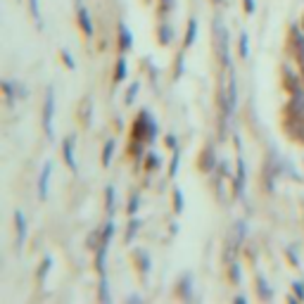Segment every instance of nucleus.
Here are the masks:
<instances>
[{"label": "nucleus", "mask_w": 304, "mask_h": 304, "mask_svg": "<svg viewBox=\"0 0 304 304\" xmlns=\"http://www.w3.org/2000/svg\"><path fill=\"white\" fill-rule=\"evenodd\" d=\"M214 50L219 55L221 64L231 67V55H228V29L221 24V19L214 22Z\"/></svg>", "instance_id": "nucleus-1"}, {"label": "nucleus", "mask_w": 304, "mask_h": 304, "mask_svg": "<svg viewBox=\"0 0 304 304\" xmlns=\"http://www.w3.org/2000/svg\"><path fill=\"white\" fill-rule=\"evenodd\" d=\"M53 116H55V88H53V86H48V93H45V105H43V128H45V133H48L50 140L55 138Z\"/></svg>", "instance_id": "nucleus-2"}, {"label": "nucleus", "mask_w": 304, "mask_h": 304, "mask_svg": "<svg viewBox=\"0 0 304 304\" xmlns=\"http://www.w3.org/2000/svg\"><path fill=\"white\" fill-rule=\"evenodd\" d=\"M150 121H152V116L150 112H140L138 114V119L133 121V126H131V138L133 140H143V143H147V133H150Z\"/></svg>", "instance_id": "nucleus-3"}, {"label": "nucleus", "mask_w": 304, "mask_h": 304, "mask_svg": "<svg viewBox=\"0 0 304 304\" xmlns=\"http://www.w3.org/2000/svg\"><path fill=\"white\" fill-rule=\"evenodd\" d=\"M238 107V81H235V74H228V90H226V98H224V112L226 116L233 114Z\"/></svg>", "instance_id": "nucleus-4"}, {"label": "nucleus", "mask_w": 304, "mask_h": 304, "mask_svg": "<svg viewBox=\"0 0 304 304\" xmlns=\"http://www.w3.org/2000/svg\"><path fill=\"white\" fill-rule=\"evenodd\" d=\"M285 131L295 138L297 143H304V116H287Z\"/></svg>", "instance_id": "nucleus-5"}, {"label": "nucleus", "mask_w": 304, "mask_h": 304, "mask_svg": "<svg viewBox=\"0 0 304 304\" xmlns=\"http://www.w3.org/2000/svg\"><path fill=\"white\" fill-rule=\"evenodd\" d=\"M15 228H17V252L24 247V242H27V216L22 209L15 212Z\"/></svg>", "instance_id": "nucleus-6"}, {"label": "nucleus", "mask_w": 304, "mask_h": 304, "mask_svg": "<svg viewBox=\"0 0 304 304\" xmlns=\"http://www.w3.org/2000/svg\"><path fill=\"white\" fill-rule=\"evenodd\" d=\"M50 174H53V162H45L41 176H38V197L45 200L48 197V186H50Z\"/></svg>", "instance_id": "nucleus-7"}, {"label": "nucleus", "mask_w": 304, "mask_h": 304, "mask_svg": "<svg viewBox=\"0 0 304 304\" xmlns=\"http://www.w3.org/2000/svg\"><path fill=\"white\" fill-rule=\"evenodd\" d=\"M74 140H76V135H69V138H64L62 143V157L67 162V167L72 171H79V164H76V157H74Z\"/></svg>", "instance_id": "nucleus-8"}, {"label": "nucleus", "mask_w": 304, "mask_h": 304, "mask_svg": "<svg viewBox=\"0 0 304 304\" xmlns=\"http://www.w3.org/2000/svg\"><path fill=\"white\" fill-rule=\"evenodd\" d=\"M214 167H216V152L212 145H207L202 150V155H200V169L205 174H209V171H214Z\"/></svg>", "instance_id": "nucleus-9"}, {"label": "nucleus", "mask_w": 304, "mask_h": 304, "mask_svg": "<svg viewBox=\"0 0 304 304\" xmlns=\"http://www.w3.org/2000/svg\"><path fill=\"white\" fill-rule=\"evenodd\" d=\"M245 179H247V171H245V160L238 155V169H235V195L242 197L245 190Z\"/></svg>", "instance_id": "nucleus-10"}, {"label": "nucleus", "mask_w": 304, "mask_h": 304, "mask_svg": "<svg viewBox=\"0 0 304 304\" xmlns=\"http://www.w3.org/2000/svg\"><path fill=\"white\" fill-rule=\"evenodd\" d=\"M292 53L299 62H304V34L297 27H292Z\"/></svg>", "instance_id": "nucleus-11"}, {"label": "nucleus", "mask_w": 304, "mask_h": 304, "mask_svg": "<svg viewBox=\"0 0 304 304\" xmlns=\"http://www.w3.org/2000/svg\"><path fill=\"white\" fill-rule=\"evenodd\" d=\"M287 116H304V95L302 93H297L292 95V100L287 102Z\"/></svg>", "instance_id": "nucleus-12"}, {"label": "nucleus", "mask_w": 304, "mask_h": 304, "mask_svg": "<svg viewBox=\"0 0 304 304\" xmlns=\"http://www.w3.org/2000/svg\"><path fill=\"white\" fill-rule=\"evenodd\" d=\"M76 17H79V27L83 29V34L86 36H93V22H90V12L83 5H79V12H76Z\"/></svg>", "instance_id": "nucleus-13"}, {"label": "nucleus", "mask_w": 304, "mask_h": 304, "mask_svg": "<svg viewBox=\"0 0 304 304\" xmlns=\"http://www.w3.org/2000/svg\"><path fill=\"white\" fill-rule=\"evenodd\" d=\"M179 297L181 299H193V273H186L179 280Z\"/></svg>", "instance_id": "nucleus-14"}, {"label": "nucleus", "mask_w": 304, "mask_h": 304, "mask_svg": "<svg viewBox=\"0 0 304 304\" xmlns=\"http://www.w3.org/2000/svg\"><path fill=\"white\" fill-rule=\"evenodd\" d=\"M107 245L109 242H102L98 250H95V268H98L100 276H105V259H107Z\"/></svg>", "instance_id": "nucleus-15"}, {"label": "nucleus", "mask_w": 304, "mask_h": 304, "mask_svg": "<svg viewBox=\"0 0 304 304\" xmlns=\"http://www.w3.org/2000/svg\"><path fill=\"white\" fill-rule=\"evenodd\" d=\"M131 45H133V36H131V31H128L124 24H119V48H121V53L131 50Z\"/></svg>", "instance_id": "nucleus-16"}, {"label": "nucleus", "mask_w": 304, "mask_h": 304, "mask_svg": "<svg viewBox=\"0 0 304 304\" xmlns=\"http://www.w3.org/2000/svg\"><path fill=\"white\" fill-rule=\"evenodd\" d=\"M195 36H197V19H190L188 29H186V41H183V48H190V45L195 43Z\"/></svg>", "instance_id": "nucleus-17"}, {"label": "nucleus", "mask_w": 304, "mask_h": 304, "mask_svg": "<svg viewBox=\"0 0 304 304\" xmlns=\"http://www.w3.org/2000/svg\"><path fill=\"white\" fill-rule=\"evenodd\" d=\"M100 245H102V233L98 231V228H95V231H90L88 233V238H86V247H88V250H98Z\"/></svg>", "instance_id": "nucleus-18"}, {"label": "nucleus", "mask_w": 304, "mask_h": 304, "mask_svg": "<svg viewBox=\"0 0 304 304\" xmlns=\"http://www.w3.org/2000/svg\"><path fill=\"white\" fill-rule=\"evenodd\" d=\"M98 299L102 304H109V283H107V276H100V292H98Z\"/></svg>", "instance_id": "nucleus-19"}, {"label": "nucleus", "mask_w": 304, "mask_h": 304, "mask_svg": "<svg viewBox=\"0 0 304 304\" xmlns=\"http://www.w3.org/2000/svg\"><path fill=\"white\" fill-rule=\"evenodd\" d=\"M157 36H160V43L162 45H169L171 38H174V29H171L169 24H162V27L157 29Z\"/></svg>", "instance_id": "nucleus-20"}, {"label": "nucleus", "mask_w": 304, "mask_h": 304, "mask_svg": "<svg viewBox=\"0 0 304 304\" xmlns=\"http://www.w3.org/2000/svg\"><path fill=\"white\" fill-rule=\"evenodd\" d=\"M138 207H140V193H138V190H133V193H131V197H128V207H126L128 216L138 214Z\"/></svg>", "instance_id": "nucleus-21"}, {"label": "nucleus", "mask_w": 304, "mask_h": 304, "mask_svg": "<svg viewBox=\"0 0 304 304\" xmlns=\"http://www.w3.org/2000/svg\"><path fill=\"white\" fill-rule=\"evenodd\" d=\"M285 83H287V90H290L292 95H297V93H299V79H297V76L290 72V69H285Z\"/></svg>", "instance_id": "nucleus-22"}, {"label": "nucleus", "mask_w": 304, "mask_h": 304, "mask_svg": "<svg viewBox=\"0 0 304 304\" xmlns=\"http://www.w3.org/2000/svg\"><path fill=\"white\" fill-rule=\"evenodd\" d=\"M114 140L109 138L107 143H105V147H102V167H109V162H112V155H114Z\"/></svg>", "instance_id": "nucleus-23"}, {"label": "nucleus", "mask_w": 304, "mask_h": 304, "mask_svg": "<svg viewBox=\"0 0 304 304\" xmlns=\"http://www.w3.org/2000/svg\"><path fill=\"white\" fill-rule=\"evenodd\" d=\"M257 290H259V299H273V290L268 287V283L264 278L257 280Z\"/></svg>", "instance_id": "nucleus-24"}, {"label": "nucleus", "mask_w": 304, "mask_h": 304, "mask_svg": "<svg viewBox=\"0 0 304 304\" xmlns=\"http://www.w3.org/2000/svg\"><path fill=\"white\" fill-rule=\"evenodd\" d=\"M50 266H53V259H50V257H45L43 264H41V268H38V273H36V278H38V283H41V285L45 283V278H48V271H50Z\"/></svg>", "instance_id": "nucleus-25"}, {"label": "nucleus", "mask_w": 304, "mask_h": 304, "mask_svg": "<svg viewBox=\"0 0 304 304\" xmlns=\"http://www.w3.org/2000/svg\"><path fill=\"white\" fill-rule=\"evenodd\" d=\"M3 93H5V102H8V105H12L15 98H17V88H15L10 81H3Z\"/></svg>", "instance_id": "nucleus-26"}, {"label": "nucleus", "mask_w": 304, "mask_h": 304, "mask_svg": "<svg viewBox=\"0 0 304 304\" xmlns=\"http://www.w3.org/2000/svg\"><path fill=\"white\" fill-rule=\"evenodd\" d=\"M126 228H128V231H126V238H124V240H126V245H131V240H133V235L138 233V228H140V221L131 216V221H128V226H126Z\"/></svg>", "instance_id": "nucleus-27"}, {"label": "nucleus", "mask_w": 304, "mask_h": 304, "mask_svg": "<svg viewBox=\"0 0 304 304\" xmlns=\"http://www.w3.org/2000/svg\"><path fill=\"white\" fill-rule=\"evenodd\" d=\"M29 8H31V17L36 22V27L41 29L43 27V17H41V5H38V0H29Z\"/></svg>", "instance_id": "nucleus-28"}, {"label": "nucleus", "mask_w": 304, "mask_h": 304, "mask_svg": "<svg viewBox=\"0 0 304 304\" xmlns=\"http://www.w3.org/2000/svg\"><path fill=\"white\" fill-rule=\"evenodd\" d=\"M124 79H126V60L119 57L116 60V69H114V83H121Z\"/></svg>", "instance_id": "nucleus-29"}, {"label": "nucleus", "mask_w": 304, "mask_h": 304, "mask_svg": "<svg viewBox=\"0 0 304 304\" xmlns=\"http://www.w3.org/2000/svg\"><path fill=\"white\" fill-rule=\"evenodd\" d=\"M135 257H138V268H140V273H147V271H150V257H147V252H135Z\"/></svg>", "instance_id": "nucleus-30"}, {"label": "nucleus", "mask_w": 304, "mask_h": 304, "mask_svg": "<svg viewBox=\"0 0 304 304\" xmlns=\"http://www.w3.org/2000/svg\"><path fill=\"white\" fill-rule=\"evenodd\" d=\"M228 276H231L233 285H240V266H238L235 261H231V264H228Z\"/></svg>", "instance_id": "nucleus-31"}, {"label": "nucleus", "mask_w": 304, "mask_h": 304, "mask_svg": "<svg viewBox=\"0 0 304 304\" xmlns=\"http://www.w3.org/2000/svg\"><path fill=\"white\" fill-rule=\"evenodd\" d=\"M240 57L242 60L250 57V36L247 34H240Z\"/></svg>", "instance_id": "nucleus-32"}, {"label": "nucleus", "mask_w": 304, "mask_h": 304, "mask_svg": "<svg viewBox=\"0 0 304 304\" xmlns=\"http://www.w3.org/2000/svg\"><path fill=\"white\" fill-rule=\"evenodd\" d=\"M105 205H107V212L112 214L114 212V186H107L105 188Z\"/></svg>", "instance_id": "nucleus-33"}, {"label": "nucleus", "mask_w": 304, "mask_h": 304, "mask_svg": "<svg viewBox=\"0 0 304 304\" xmlns=\"http://www.w3.org/2000/svg\"><path fill=\"white\" fill-rule=\"evenodd\" d=\"M174 212L176 214L183 212V193H181V188H174Z\"/></svg>", "instance_id": "nucleus-34"}, {"label": "nucleus", "mask_w": 304, "mask_h": 304, "mask_svg": "<svg viewBox=\"0 0 304 304\" xmlns=\"http://www.w3.org/2000/svg\"><path fill=\"white\" fill-rule=\"evenodd\" d=\"M81 121L83 124H90V100L88 98L81 102Z\"/></svg>", "instance_id": "nucleus-35"}, {"label": "nucleus", "mask_w": 304, "mask_h": 304, "mask_svg": "<svg viewBox=\"0 0 304 304\" xmlns=\"http://www.w3.org/2000/svg\"><path fill=\"white\" fill-rule=\"evenodd\" d=\"M160 155H155V152H150L147 155V160H145V167H147V171H155L157 167H160Z\"/></svg>", "instance_id": "nucleus-36"}, {"label": "nucleus", "mask_w": 304, "mask_h": 304, "mask_svg": "<svg viewBox=\"0 0 304 304\" xmlns=\"http://www.w3.org/2000/svg\"><path fill=\"white\" fill-rule=\"evenodd\" d=\"M174 152V160H171V167H169V174L171 176H176L179 174V162H181V150L176 147V150H171Z\"/></svg>", "instance_id": "nucleus-37"}, {"label": "nucleus", "mask_w": 304, "mask_h": 304, "mask_svg": "<svg viewBox=\"0 0 304 304\" xmlns=\"http://www.w3.org/2000/svg\"><path fill=\"white\" fill-rule=\"evenodd\" d=\"M112 233H114V221H107V224H105V228H102V242H109Z\"/></svg>", "instance_id": "nucleus-38"}, {"label": "nucleus", "mask_w": 304, "mask_h": 304, "mask_svg": "<svg viewBox=\"0 0 304 304\" xmlns=\"http://www.w3.org/2000/svg\"><path fill=\"white\" fill-rule=\"evenodd\" d=\"M138 88H140V83H138V81H133V86L128 88V95H126V105H131V102L135 100V95H138Z\"/></svg>", "instance_id": "nucleus-39"}, {"label": "nucleus", "mask_w": 304, "mask_h": 304, "mask_svg": "<svg viewBox=\"0 0 304 304\" xmlns=\"http://www.w3.org/2000/svg\"><path fill=\"white\" fill-rule=\"evenodd\" d=\"M62 62L67 64L69 69H76V62H74V57H72L69 53H67V50H62Z\"/></svg>", "instance_id": "nucleus-40"}, {"label": "nucleus", "mask_w": 304, "mask_h": 304, "mask_svg": "<svg viewBox=\"0 0 304 304\" xmlns=\"http://www.w3.org/2000/svg\"><path fill=\"white\" fill-rule=\"evenodd\" d=\"M292 287H295V295L299 297V299H304V283H302V280L292 283Z\"/></svg>", "instance_id": "nucleus-41"}, {"label": "nucleus", "mask_w": 304, "mask_h": 304, "mask_svg": "<svg viewBox=\"0 0 304 304\" xmlns=\"http://www.w3.org/2000/svg\"><path fill=\"white\" fill-rule=\"evenodd\" d=\"M242 5H245V12H247V15L254 12V0H242Z\"/></svg>", "instance_id": "nucleus-42"}, {"label": "nucleus", "mask_w": 304, "mask_h": 304, "mask_svg": "<svg viewBox=\"0 0 304 304\" xmlns=\"http://www.w3.org/2000/svg\"><path fill=\"white\" fill-rule=\"evenodd\" d=\"M167 145H169L171 150H176V145H179V140H176V135H174V133L167 135Z\"/></svg>", "instance_id": "nucleus-43"}, {"label": "nucleus", "mask_w": 304, "mask_h": 304, "mask_svg": "<svg viewBox=\"0 0 304 304\" xmlns=\"http://www.w3.org/2000/svg\"><path fill=\"white\" fill-rule=\"evenodd\" d=\"M174 8V0H162V12H169Z\"/></svg>", "instance_id": "nucleus-44"}, {"label": "nucleus", "mask_w": 304, "mask_h": 304, "mask_svg": "<svg viewBox=\"0 0 304 304\" xmlns=\"http://www.w3.org/2000/svg\"><path fill=\"white\" fill-rule=\"evenodd\" d=\"M15 88H17V98H27V88H24V86H15Z\"/></svg>", "instance_id": "nucleus-45"}, {"label": "nucleus", "mask_w": 304, "mask_h": 304, "mask_svg": "<svg viewBox=\"0 0 304 304\" xmlns=\"http://www.w3.org/2000/svg\"><path fill=\"white\" fill-rule=\"evenodd\" d=\"M181 72H183V55H179V67H176V79L181 76Z\"/></svg>", "instance_id": "nucleus-46"}, {"label": "nucleus", "mask_w": 304, "mask_h": 304, "mask_svg": "<svg viewBox=\"0 0 304 304\" xmlns=\"http://www.w3.org/2000/svg\"><path fill=\"white\" fill-rule=\"evenodd\" d=\"M126 302H140V297H138V295H128V297H126Z\"/></svg>", "instance_id": "nucleus-47"}, {"label": "nucleus", "mask_w": 304, "mask_h": 304, "mask_svg": "<svg viewBox=\"0 0 304 304\" xmlns=\"http://www.w3.org/2000/svg\"><path fill=\"white\" fill-rule=\"evenodd\" d=\"M235 302H238V304H245V302H247V297H242V295H238V297H235Z\"/></svg>", "instance_id": "nucleus-48"}, {"label": "nucleus", "mask_w": 304, "mask_h": 304, "mask_svg": "<svg viewBox=\"0 0 304 304\" xmlns=\"http://www.w3.org/2000/svg\"><path fill=\"white\" fill-rule=\"evenodd\" d=\"M302 81H304V62H302Z\"/></svg>", "instance_id": "nucleus-49"}, {"label": "nucleus", "mask_w": 304, "mask_h": 304, "mask_svg": "<svg viewBox=\"0 0 304 304\" xmlns=\"http://www.w3.org/2000/svg\"><path fill=\"white\" fill-rule=\"evenodd\" d=\"M214 3H224V0H214Z\"/></svg>", "instance_id": "nucleus-50"}, {"label": "nucleus", "mask_w": 304, "mask_h": 304, "mask_svg": "<svg viewBox=\"0 0 304 304\" xmlns=\"http://www.w3.org/2000/svg\"><path fill=\"white\" fill-rule=\"evenodd\" d=\"M76 5H81V0H76Z\"/></svg>", "instance_id": "nucleus-51"}, {"label": "nucleus", "mask_w": 304, "mask_h": 304, "mask_svg": "<svg viewBox=\"0 0 304 304\" xmlns=\"http://www.w3.org/2000/svg\"><path fill=\"white\" fill-rule=\"evenodd\" d=\"M302 29H304V19H302Z\"/></svg>", "instance_id": "nucleus-52"}]
</instances>
